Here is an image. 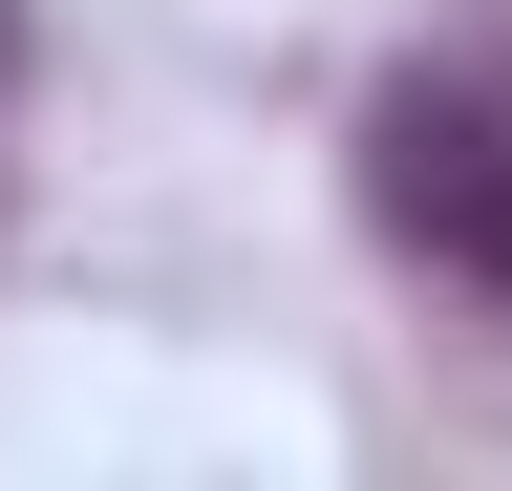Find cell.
<instances>
[{
	"label": "cell",
	"mask_w": 512,
	"mask_h": 491,
	"mask_svg": "<svg viewBox=\"0 0 512 491\" xmlns=\"http://www.w3.org/2000/svg\"><path fill=\"white\" fill-rule=\"evenodd\" d=\"M363 214H384V257L512 299V65H406L384 86L363 107Z\"/></svg>",
	"instance_id": "6da1fadb"
}]
</instances>
